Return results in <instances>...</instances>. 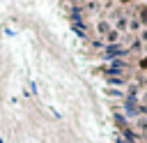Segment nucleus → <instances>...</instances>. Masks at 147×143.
<instances>
[{
	"label": "nucleus",
	"mask_w": 147,
	"mask_h": 143,
	"mask_svg": "<svg viewBox=\"0 0 147 143\" xmlns=\"http://www.w3.org/2000/svg\"><path fill=\"white\" fill-rule=\"evenodd\" d=\"M142 18H145V21H147V9H145V14H142Z\"/></svg>",
	"instance_id": "f257e3e1"
},
{
	"label": "nucleus",
	"mask_w": 147,
	"mask_h": 143,
	"mask_svg": "<svg viewBox=\"0 0 147 143\" xmlns=\"http://www.w3.org/2000/svg\"><path fill=\"white\" fill-rule=\"evenodd\" d=\"M142 67H147V60H145V62H142Z\"/></svg>",
	"instance_id": "f03ea898"
}]
</instances>
